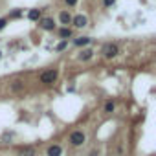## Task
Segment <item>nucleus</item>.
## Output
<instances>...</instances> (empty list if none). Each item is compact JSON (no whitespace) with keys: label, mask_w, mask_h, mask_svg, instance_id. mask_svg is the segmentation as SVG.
<instances>
[{"label":"nucleus","mask_w":156,"mask_h":156,"mask_svg":"<svg viewBox=\"0 0 156 156\" xmlns=\"http://www.w3.org/2000/svg\"><path fill=\"white\" fill-rule=\"evenodd\" d=\"M28 19H30V20H39V19H41V9H30Z\"/></svg>","instance_id":"12"},{"label":"nucleus","mask_w":156,"mask_h":156,"mask_svg":"<svg viewBox=\"0 0 156 156\" xmlns=\"http://www.w3.org/2000/svg\"><path fill=\"white\" fill-rule=\"evenodd\" d=\"M85 141H87V134L83 130H73L70 134V143L73 147H81V145H85Z\"/></svg>","instance_id":"1"},{"label":"nucleus","mask_w":156,"mask_h":156,"mask_svg":"<svg viewBox=\"0 0 156 156\" xmlns=\"http://www.w3.org/2000/svg\"><path fill=\"white\" fill-rule=\"evenodd\" d=\"M103 4L108 8V6H112V4H114V0H103Z\"/></svg>","instance_id":"18"},{"label":"nucleus","mask_w":156,"mask_h":156,"mask_svg":"<svg viewBox=\"0 0 156 156\" xmlns=\"http://www.w3.org/2000/svg\"><path fill=\"white\" fill-rule=\"evenodd\" d=\"M118 53H119L118 44H105V46H103V57H105V59H114Z\"/></svg>","instance_id":"3"},{"label":"nucleus","mask_w":156,"mask_h":156,"mask_svg":"<svg viewBox=\"0 0 156 156\" xmlns=\"http://www.w3.org/2000/svg\"><path fill=\"white\" fill-rule=\"evenodd\" d=\"M39 26L44 30V31H53L55 30V20L46 17V19H39Z\"/></svg>","instance_id":"4"},{"label":"nucleus","mask_w":156,"mask_h":156,"mask_svg":"<svg viewBox=\"0 0 156 156\" xmlns=\"http://www.w3.org/2000/svg\"><path fill=\"white\" fill-rule=\"evenodd\" d=\"M20 15H22V11H13V13H11V19H19Z\"/></svg>","instance_id":"16"},{"label":"nucleus","mask_w":156,"mask_h":156,"mask_svg":"<svg viewBox=\"0 0 156 156\" xmlns=\"http://www.w3.org/2000/svg\"><path fill=\"white\" fill-rule=\"evenodd\" d=\"M46 156H62V147H61L59 143L50 145L48 151H46Z\"/></svg>","instance_id":"6"},{"label":"nucleus","mask_w":156,"mask_h":156,"mask_svg":"<svg viewBox=\"0 0 156 156\" xmlns=\"http://www.w3.org/2000/svg\"><path fill=\"white\" fill-rule=\"evenodd\" d=\"M0 57H2V51H0Z\"/></svg>","instance_id":"19"},{"label":"nucleus","mask_w":156,"mask_h":156,"mask_svg":"<svg viewBox=\"0 0 156 156\" xmlns=\"http://www.w3.org/2000/svg\"><path fill=\"white\" fill-rule=\"evenodd\" d=\"M35 154H37L35 147H24V149L20 151V154H19V156H35Z\"/></svg>","instance_id":"9"},{"label":"nucleus","mask_w":156,"mask_h":156,"mask_svg":"<svg viewBox=\"0 0 156 156\" xmlns=\"http://www.w3.org/2000/svg\"><path fill=\"white\" fill-rule=\"evenodd\" d=\"M92 55H94V51H92L90 48H85V50L79 53V61H88V59H92Z\"/></svg>","instance_id":"8"},{"label":"nucleus","mask_w":156,"mask_h":156,"mask_svg":"<svg viewBox=\"0 0 156 156\" xmlns=\"http://www.w3.org/2000/svg\"><path fill=\"white\" fill-rule=\"evenodd\" d=\"M114 108H116V105H114V101H107L105 103V112H114Z\"/></svg>","instance_id":"13"},{"label":"nucleus","mask_w":156,"mask_h":156,"mask_svg":"<svg viewBox=\"0 0 156 156\" xmlns=\"http://www.w3.org/2000/svg\"><path fill=\"white\" fill-rule=\"evenodd\" d=\"M73 44L79 46V48H81V46H87V44H90V37H79V39L73 41Z\"/></svg>","instance_id":"10"},{"label":"nucleus","mask_w":156,"mask_h":156,"mask_svg":"<svg viewBox=\"0 0 156 156\" xmlns=\"http://www.w3.org/2000/svg\"><path fill=\"white\" fill-rule=\"evenodd\" d=\"M59 20H61L62 26L68 28V24H72V15H70L68 11H61V13H59Z\"/></svg>","instance_id":"7"},{"label":"nucleus","mask_w":156,"mask_h":156,"mask_svg":"<svg viewBox=\"0 0 156 156\" xmlns=\"http://www.w3.org/2000/svg\"><path fill=\"white\" fill-rule=\"evenodd\" d=\"M66 46H68V41H62L61 44H57V51H62V50H64Z\"/></svg>","instance_id":"14"},{"label":"nucleus","mask_w":156,"mask_h":156,"mask_svg":"<svg viewBox=\"0 0 156 156\" xmlns=\"http://www.w3.org/2000/svg\"><path fill=\"white\" fill-rule=\"evenodd\" d=\"M57 75H59L57 70H46V72L41 73V83L42 85H51V83H55Z\"/></svg>","instance_id":"2"},{"label":"nucleus","mask_w":156,"mask_h":156,"mask_svg":"<svg viewBox=\"0 0 156 156\" xmlns=\"http://www.w3.org/2000/svg\"><path fill=\"white\" fill-rule=\"evenodd\" d=\"M59 35H61V39H64V41H68L70 37H72V30L70 28H61V31H59Z\"/></svg>","instance_id":"11"},{"label":"nucleus","mask_w":156,"mask_h":156,"mask_svg":"<svg viewBox=\"0 0 156 156\" xmlns=\"http://www.w3.org/2000/svg\"><path fill=\"white\" fill-rule=\"evenodd\" d=\"M64 2H66L68 6H75V4H77V0H64Z\"/></svg>","instance_id":"17"},{"label":"nucleus","mask_w":156,"mask_h":156,"mask_svg":"<svg viewBox=\"0 0 156 156\" xmlns=\"http://www.w3.org/2000/svg\"><path fill=\"white\" fill-rule=\"evenodd\" d=\"M6 24H8V19H0V30H4Z\"/></svg>","instance_id":"15"},{"label":"nucleus","mask_w":156,"mask_h":156,"mask_svg":"<svg viewBox=\"0 0 156 156\" xmlns=\"http://www.w3.org/2000/svg\"><path fill=\"white\" fill-rule=\"evenodd\" d=\"M72 24H73L75 28H85V26L88 24V19H87L85 15H77V17H72Z\"/></svg>","instance_id":"5"}]
</instances>
